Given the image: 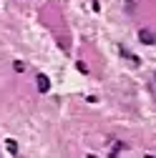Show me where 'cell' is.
Returning a JSON list of instances; mask_svg holds the SVG:
<instances>
[{"mask_svg": "<svg viewBox=\"0 0 156 158\" xmlns=\"http://www.w3.org/2000/svg\"><path fill=\"white\" fill-rule=\"evenodd\" d=\"M35 81H38V93H48V90H50V78H48V75L41 73Z\"/></svg>", "mask_w": 156, "mask_h": 158, "instance_id": "cell-2", "label": "cell"}, {"mask_svg": "<svg viewBox=\"0 0 156 158\" xmlns=\"http://www.w3.org/2000/svg\"><path fill=\"white\" fill-rule=\"evenodd\" d=\"M139 40H141L144 45H154V43H156V35H154L149 28H141V30H139Z\"/></svg>", "mask_w": 156, "mask_h": 158, "instance_id": "cell-1", "label": "cell"}, {"mask_svg": "<svg viewBox=\"0 0 156 158\" xmlns=\"http://www.w3.org/2000/svg\"><path fill=\"white\" fill-rule=\"evenodd\" d=\"M13 68H15V70H18V73H23V70H25V65H23V63H20V60H15V63H13Z\"/></svg>", "mask_w": 156, "mask_h": 158, "instance_id": "cell-5", "label": "cell"}, {"mask_svg": "<svg viewBox=\"0 0 156 158\" xmlns=\"http://www.w3.org/2000/svg\"><path fill=\"white\" fill-rule=\"evenodd\" d=\"M119 53H121V55H124V58H126V60H128V63H131V65H139V63H141V58H139V55H131V53H128V50H126V48H124V45H121V48H119Z\"/></svg>", "mask_w": 156, "mask_h": 158, "instance_id": "cell-3", "label": "cell"}, {"mask_svg": "<svg viewBox=\"0 0 156 158\" xmlns=\"http://www.w3.org/2000/svg\"><path fill=\"white\" fill-rule=\"evenodd\" d=\"M5 146H8V153H10V156H15V153H18V143L13 141V138H8V141H5Z\"/></svg>", "mask_w": 156, "mask_h": 158, "instance_id": "cell-4", "label": "cell"}]
</instances>
